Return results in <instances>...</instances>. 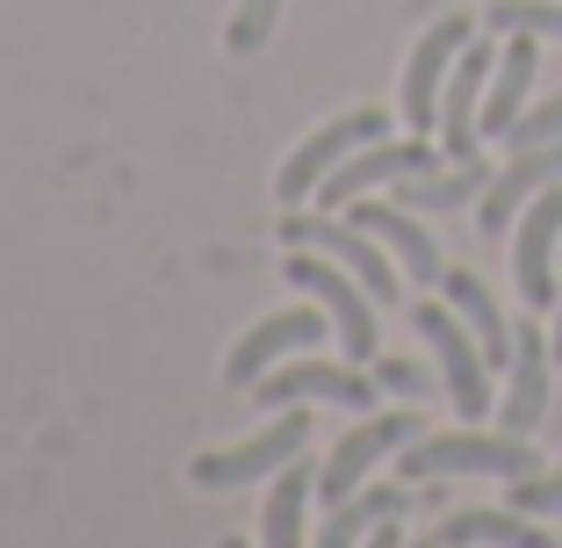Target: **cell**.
Returning <instances> with one entry per match:
<instances>
[{
    "label": "cell",
    "instance_id": "cell-3",
    "mask_svg": "<svg viewBox=\"0 0 562 548\" xmlns=\"http://www.w3.org/2000/svg\"><path fill=\"white\" fill-rule=\"evenodd\" d=\"M281 275L303 289L311 303H325L331 333H339V347H347V361H375V297H368L361 275H347L339 260H325V253H303L289 246V260H281Z\"/></svg>",
    "mask_w": 562,
    "mask_h": 548
},
{
    "label": "cell",
    "instance_id": "cell-25",
    "mask_svg": "<svg viewBox=\"0 0 562 548\" xmlns=\"http://www.w3.org/2000/svg\"><path fill=\"white\" fill-rule=\"evenodd\" d=\"M505 145L513 152H527V145H562V94H548V101H533L527 116L505 131Z\"/></svg>",
    "mask_w": 562,
    "mask_h": 548
},
{
    "label": "cell",
    "instance_id": "cell-5",
    "mask_svg": "<svg viewBox=\"0 0 562 548\" xmlns=\"http://www.w3.org/2000/svg\"><path fill=\"white\" fill-rule=\"evenodd\" d=\"M412 325L426 333L432 361H440L447 404H454L462 418H483V412H491V354H483V339L454 317V303H418Z\"/></svg>",
    "mask_w": 562,
    "mask_h": 548
},
{
    "label": "cell",
    "instance_id": "cell-6",
    "mask_svg": "<svg viewBox=\"0 0 562 548\" xmlns=\"http://www.w3.org/2000/svg\"><path fill=\"white\" fill-rule=\"evenodd\" d=\"M303 448H311V412L281 404L274 426H260L252 440H238V448L195 455V469H188V477H195L202 491H238V483H260V477H274V469H289Z\"/></svg>",
    "mask_w": 562,
    "mask_h": 548
},
{
    "label": "cell",
    "instance_id": "cell-7",
    "mask_svg": "<svg viewBox=\"0 0 562 548\" xmlns=\"http://www.w3.org/2000/svg\"><path fill=\"white\" fill-rule=\"evenodd\" d=\"M476 44V22L469 15H440L426 36L412 44V58H404V87H397V109L404 123H412L418 137L440 131V94H447V72H454V58Z\"/></svg>",
    "mask_w": 562,
    "mask_h": 548
},
{
    "label": "cell",
    "instance_id": "cell-16",
    "mask_svg": "<svg viewBox=\"0 0 562 548\" xmlns=\"http://www.w3.org/2000/svg\"><path fill=\"white\" fill-rule=\"evenodd\" d=\"M353 224L361 232H375L382 246L397 253V267L412 275L418 289H432L447 275V260H440V246H432V232L418 224V210H404V202H353Z\"/></svg>",
    "mask_w": 562,
    "mask_h": 548
},
{
    "label": "cell",
    "instance_id": "cell-19",
    "mask_svg": "<svg viewBox=\"0 0 562 548\" xmlns=\"http://www.w3.org/2000/svg\"><path fill=\"white\" fill-rule=\"evenodd\" d=\"M440 548H555L541 527H533V513H519V505H469V513L440 519V534H432Z\"/></svg>",
    "mask_w": 562,
    "mask_h": 548
},
{
    "label": "cell",
    "instance_id": "cell-1",
    "mask_svg": "<svg viewBox=\"0 0 562 548\" xmlns=\"http://www.w3.org/2000/svg\"><path fill=\"white\" fill-rule=\"evenodd\" d=\"M533 440L527 433H418L404 448V483H440V477H527Z\"/></svg>",
    "mask_w": 562,
    "mask_h": 548
},
{
    "label": "cell",
    "instance_id": "cell-26",
    "mask_svg": "<svg viewBox=\"0 0 562 548\" xmlns=\"http://www.w3.org/2000/svg\"><path fill=\"white\" fill-rule=\"evenodd\" d=\"M513 505L519 513H562V469H527V477H513Z\"/></svg>",
    "mask_w": 562,
    "mask_h": 548
},
{
    "label": "cell",
    "instance_id": "cell-13",
    "mask_svg": "<svg viewBox=\"0 0 562 548\" xmlns=\"http://www.w3.org/2000/svg\"><path fill=\"white\" fill-rule=\"evenodd\" d=\"M325 325H331L325 303H317V311H274V317H260V325H252V333L232 347V361H224V382H232V390L260 382L267 368H281L289 354L317 347V339H325Z\"/></svg>",
    "mask_w": 562,
    "mask_h": 548
},
{
    "label": "cell",
    "instance_id": "cell-10",
    "mask_svg": "<svg viewBox=\"0 0 562 548\" xmlns=\"http://www.w3.org/2000/svg\"><path fill=\"white\" fill-rule=\"evenodd\" d=\"M555 238H562V181L541 188L513 224V282H519V297H527L533 311H548L555 289H562L555 282Z\"/></svg>",
    "mask_w": 562,
    "mask_h": 548
},
{
    "label": "cell",
    "instance_id": "cell-15",
    "mask_svg": "<svg viewBox=\"0 0 562 548\" xmlns=\"http://www.w3.org/2000/svg\"><path fill=\"white\" fill-rule=\"evenodd\" d=\"M548 368H555V339L519 325L513 368H505V404H497V426L505 433H527L533 440V426H541V412H548Z\"/></svg>",
    "mask_w": 562,
    "mask_h": 548
},
{
    "label": "cell",
    "instance_id": "cell-20",
    "mask_svg": "<svg viewBox=\"0 0 562 548\" xmlns=\"http://www.w3.org/2000/svg\"><path fill=\"white\" fill-rule=\"evenodd\" d=\"M440 289H447V303H454V317H462L469 333L483 339V354H491V368H513V347H519V333L505 325V311H497V297L483 289V275H469V267H447V275H440Z\"/></svg>",
    "mask_w": 562,
    "mask_h": 548
},
{
    "label": "cell",
    "instance_id": "cell-4",
    "mask_svg": "<svg viewBox=\"0 0 562 548\" xmlns=\"http://www.w3.org/2000/svg\"><path fill=\"white\" fill-rule=\"evenodd\" d=\"M375 137H390V109H347V116H331L325 131H311L289 159H281V174H274L281 210H303V195H317V188L347 167L361 145H375Z\"/></svg>",
    "mask_w": 562,
    "mask_h": 548
},
{
    "label": "cell",
    "instance_id": "cell-27",
    "mask_svg": "<svg viewBox=\"0 0 562 548\" xmlns=\"http://www.w3.org/2000/svg\"><path fill=\"white\" fill-rule=\"evenodd\" d=\"M375 382H382V390H397V398H426V368H418V361H375Z\"/></svg>",
    "mask_w": 562,
    "mask_h": 548
},
{
    "label": "cell",
    "instance_id": "cell-17",
    "mask_svg": "<svg viewBox=\"0 0 562 548\" xmlns=\"http://www.w3.org/2000/svg\"><path fill=\"white\" fill-rule=\"evenodd\" d=\"M533 72H541V36L513 30L505 51H497V72H491V94H483V137H505L519 116H527V94H533Z\"/></svg>",
    "mask_w": 562,
    "mask_h": 548
},
{
    "label": "cell",
    "instance_id": "cell-18",
    "mask_svg": "<svg viewBox=\"0 0 562 548\" xmlns=\"http://www.w3.org/2000/svg\"><path fill=\"white\" fill-rule=\"evenodd\" d=\"M404 513H412V491H404V483H361L353 499L331 505L325 534H317L311 548H361L375 527H390V519H404Z\"/></svg>",
    "mask_w": 562,
    "mask_h": 548
},
{
    "label": "cell",
    "instance_id": "cell-2",
    "mask_svg": "<svg viewBox=\"0 0 562 548\" xmlns=\"http://www.w3.org/2000/svg\"><path fill=\"white\" fill-rule=\"evenodd\" d=\"M281 246H303V253L339 260L347 275H361V282H368V297H375V303H397V289H404V267L390 260V246H382L375 232H361L353 216H331V210L303 216V210H289V216H281Z\"/></svg>",
    "mask_w": 562,
    "mask_h": 548
},
{
    "label": "cell",
    "instance_id": "cell-12",
    "mask_svg": "<svg viewBox=\"0 0 562 548\" xmlns=\"http://www.w3.org/2000/svg\"><path fill=\"white\" fill-rule=\"evenodd\" d=\"M252 390H260V404H347V412H368V404H375V376H361V361L353 368L289 361V368H267Z\"/></svg>",
    "mask_w": 562,
    "mask_h": 548
},
{
    "label": "cell",
    "instance_id": "cell-23",
    "mask_svg": "<svg viewBox=\"0 0 562 548\" xmlns=\"http://www.w3.org/2000/svg\"><path fill=\"white\" fill-rule=\"evenodd\" d=\"M491 22L497 36H513V30H527V36H562V0H491Z\"/></svg>",
    "mask_w": 562,
    "mask_h": 548
},
{
    "label": "cell",
    "instance_id": "cell-29",
    "mask_svg": "<svg viewBox=\"0 0 562 548\" xmlns=\"http://www.w3.org/2000/svg\"><path fill=\"white\" fill-rule=\"evenodd\" d=\"M555 361H562V289H555Z\"/></svg>",
    "mask_w": 562,
    "mask_h": 548
},
{
    "label": "cell",
    "instance_id": "cell-11",
    "mask_svg": "<svg viewBox=\"0 0 562 548\" xmlns=\"http://www.w3.org/2000/svg\"><path fill=\"white\" fill-rule=\"evenodd\" d=\"M491 72H497V51L483 44V36L462 51V58H454V72H447V94H440V152H447V159H476Z\"/></svg>",
    "mask_w": 562,
    "mask_h": 548
},
{
    "label": "cell",
    "instance_id": "cell-9",
    "mask_svg": "<svg viewBox=\"0 0 562 548\" xmlns=\"http://www.w3.org/2000/svg\"><path fill=\"white\" fill-rule=\"evenodd\" d=\"M412 440H418V418H412V412H375L368 426H353L347 440L325 455V469H317V499H325V505L353 499V491L368 483V469H375L382 455L412 448Z\"/></svg>",
    "mask_w": 562,
    "mask_h": 548
},
{
    "label": "cell",
    "instance_id": "cell-28",
    "mask_svg": "<svg viewBox=\"0 0 562 548\" xmlns=\"http://www.w3.org/2000/svg\"><path fill=\"white\" fill-rule=\"evenodd\" d=\"M361 548H404V534H397V519H390V527H375V534H368V541Z\"/></svg>",
    "mask_w": 562,
    "mask_h": 548
},
{
    "label": "cell",
    "instance_id": "cell-14",
    "mask_svg": "<svg viewBox=\"0 0 562 548\" xmlns=\"http://www.w3.org/2000/svg\"><path fill=\"white\" fill-rule=\"evenodd\" d=\"M562 181V145H527V152H513V167L505 174H491V188L476 195V224L491 238H505L519 224V210H527L541 188H555Z\"/></svg>",
    "mask_w": 562,
    "mask_h": 548
},
{
    "label": "cell",
    "instance_id": "cell-30",
    "mask_svg": "<svg viewBox=\"0 0 562 548\" xmlns=\"http://www.w3.org/2000/svg\"><path fill=\"white\" fill-rule=\"evenodd\" d=\"M412 548H440V541H412Z\"/></svg>",
    "mask_w": 562,
    "mask_h": 548
},
{
    "label": "cell",
    "instance_id": "cell-24",
    "mask_svg": "<svg viewBox=\"0 0 562 548\" xmlns=\"http://www.w3.org/2000/svg\"><path fill=\"white\" fill-rule=\"evenodd\" d=\"M274 22H281V0H238V8H232V30H224V44L246 58V51H260L267 36H274Z\"/></svg>",
    "mask_w": 562,
    "mask_h": 548
},
{
    "label": "cell",
    "instance_id": "cell-22",
    "mask_svg": "<svg viewBox=\"0 0 562 548\" xmlns=\"http://www.w3.org/2000/svg\"><path fill=\"white\" fill-rule=\"evenodd\" d=\"M311 462H289L274 469V491H267V513H260V548H311L303 541V499H311Z\"/></svg>",
    "mask_w": 562,
    "mask_h": 548
},
{
    "label": "cell",
    "instance_id": "cell-8",
    "mask_svg": "<svg viewBox=\"0 0 562 548\" xmlns=\"http://www.w3.org/2000/svg\"><path fill=\"white\" fill-rule=\"evenodd\" d=\"M426 167H440V152H432L426 137H375V145H361L347 167L317 188V202H325V210H353L361 195L397 188V181H412V174H426Z\"/></svg>",
    "mask_w": 562,
    "mask_h": 548
},
{
    "label": "cell",
    "instance_id": "cell-21",
    "mask_svg": "<svg viewBox=\"0 0 562 548\" xmlns=\"http://www.w3.org/2000/svg\"><path fill=\"white\" fill-rule=\"evenodd\" d=\"M483 188H491L483 159H447V167H426V174H412V181H397L390 202H404V210H462Z\"/></svg>",
    "mask_w": 562,
    "mask_h": 548
}]
</instances>
